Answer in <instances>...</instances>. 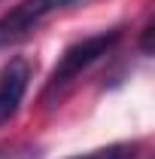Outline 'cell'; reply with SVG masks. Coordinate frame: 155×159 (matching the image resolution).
Segmentation results:
<instances>
[{
	"mask_svg": "<svg viewBox=\"0 0 155 159\" xmlns=\"http://www.w3.org/2000/svg\"><path fill=\"white\" fill-rule=\"evenodd\" d=\"M137 150H140V144H110V147H100V150H88V153H82V156H70V159H137Z\"/></svg>",
	"mask_w": 155,
	"mask_h": 159,
	"instance_id": "cell-4",
	"label": "cell"
},
{
	"mask_svg": "<svg viewBox=\"0 0 155 159\" xmlns=\"http://www.w3.org/2000/svg\"><path fill=\"white\" fill-rule=\"evenodd\" d=\"M79 3H85V0H21V3H15L9 12L0 16V46L24 40L52 12L67 9V6H79Z\"/></svg>",
	"mask_w": 155,
	"mask_h": 159,
	"instance_id": "cell-2",
	"label": "cell"
},
{
	"mask_svg": "<svg viewBox=\"0 0 155 159\" xmlns=\"http://www.w3.org/2000/svg\"><path fill=\"white\" fill-rule=\"evenodd\" d=\"M0 159H19V153H9V150H0Z\"/></svg>",
	"mask_w": 155,
	"mask_h": 159,
	"instance_id": "cell-5",
	"label": "cell"
},
{
	"mask_svg": "<svg viewBox=\"0 0 155 159\" xmlns=\"http://www.w3.org/2000/svg\"><path fill=\"white\" fill-rule=\"evenodd\" d=\"M119 40H122V28H110V31L91 34V37L76 40L73 46H67L64 55L58 58V64H55L49 83H46V95H43V98H52V95L64 92V89L76 77H82L91 64H97L107 52H113V46H116Z\"/></svg>",
	"mask_w": 155,
	"mask_h": 159,
	"instance_id": "cell-1",
	"label": "cell"
},
{
	"mask_svg": "<svg viewBox=\"0 0 155 159\" xmlns=\"http://www.w3.org/2000/svg\"><path fill=\"white\" fill-rule=\"evenodd\" d=\"M27 86H31V61L9 58V64L0 70V125H6L19 113Z\"/></svg>",
	"mask_w": 155,
	"mask_h": 159,
	"instance_id": "cell-3",
	"label": "cell"
}]
</instances>
